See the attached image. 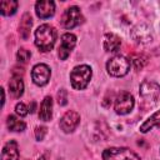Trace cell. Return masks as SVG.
Returning a JSON list of instances; mask_svg holds the SVG:
<instances>
[{
    "instance_id": "1",
    "label": "cell",
    "mask_w": 160,
    "mask_h": 160,
    "mask_svg": "<svg viewBox=\"0 0 160 160\" xmlns=\"http://www.w3.org/2000/svg\"><path fill=\"white\" fill-rule=\"evenodd\" d=\"M58 31L50 24H42L35 30V45L39 50L46 52L50 51L56 41Z\"/></svg>"
},
{
    "instance_id": "2",
    "label": "cell",
    "mask_w": 160,
    "mask_h": 160,
    "mask_svg": "<svg viewBox=\"0 0 160 160\" xmlns=\"http://www.w3.org/2000/svg\"><path fill=\"white\" fill-rule=\"evenodd\" d=\"M92 76V70L89 65H78L70 72V82L75 90H84Z\"/></svg>"
},
{
    "instance_id": "3",
    "label": "cell",
    "mask_w": 160,
    "mask_h": 160,
    "mask_svg": "<svg viewBox=\"0 0 160 160\" xmlns=\"http://www.w3.org/2000/svg\"><path fill=\"white\" fill-rule=\"evenodd\" d=\"M130 66H131V61L124 55H115L110 58L106 62L108 74L115 78L125 76L129 72Z\"/></svg>"
},
{
    "instance_id": "4",
    "label": "cell",
    "mask_w": 160,
    "mask_h": 160,
    "mask_svg": "<svg viewBox=\"0 0 160 160\" xmlns=\"http://www.w3.org/2000/svg\"><path fill=\"white\" fill-rule=\"evenodd\" d=\"M102 160H141L140 156L129 148H108L101 154Z\"/></svg>"
},
{
    "instance_id": "5",
    "label": "cell",
    "mask_w": 160,
    "mask_h": 160,
    "mask_svg": "<svg viewBox=\"0 0 160 160\" xmlns=\"http://www.w3.org/2000/svg\"><path fill=\"white\" fill-rule=\"evenodd\" d=\"M82 22H84V15H82L80 8H78V6H70V8L65 9V11L61 16V20H60L61 26L65 29L76 28Z\"/></svg>"
},
{
    "instance_id": "6",
    "label": "cell",
    "mask_w": 160,
    "mask_h": 160,
    "mask_svg": "<svg viewBox=\"0 0 160 160\" xmlns=\"http://www.w3.org/2000/svg\"><path fill=\"white\" fill-rule=\"evenodd\" d=\"M140 95L146 102L156 104L160 101V85L158 82L145 80L140 84Z\"/></svg>"
},
{
    "instance_id": "7",
    "label": "cell",
    "mask_w": 160,
    "mask_h": 160,
    "mask_svg": "<svg viewBox=\"0 0 160 160\" xmlns=\"http://www.w3.org/2000/svg\"><path fill=\"white\" fill-rule=\"evenodd\" d=\"M135 105V100L134 96L128 92V91H121L116 99H115V104H114V109L116 111V114L119 115H126L129 114Z\"/></svg>"
},
{
    "instance_id": "8",
    "label": "cell",
    "mask_w": 160,
    "mask_h": 160,
    "mask_svg": "<svg viewBox=\"0 0 160 160\" xmlns=\"http://www.w3.org/2000/svg\"><path fill=\"white\" fill-rule=\"evenodd\" d=\"M80 124V114L75 110L66 111L60 119V128L64 132H72Z\"/></svg>"
},
{
    "instance_id": "9",
    "label": "cell",
    "mask_w": 160,
    "mask_h": 160,
    "mask_svg": "<svg viewBox=\"0 0 160 160\" xmlns=\"http://www.w3.org/2000/svg\"><path fill=\"white\" fill-rule=\"evenodd\" d=\"M51 76V70L46 64H36L31 70V78L34 84L38 86H44L49 82Z\"/></svg>"
},
{
    "instance_id": "10",
    "label": "cell",
    "mask_w": 160,
    "mask_h": 160,
    "mask_svg": "<svg viewBox=\"0 0 160 160\" xmlns=\"http://www.w3.org/2000/svg\"><path fill=\"white\" fill-rule=\"evenodd\" d=\"M76 45V36L71 32H65L61 36V42L59 46V58L60 60H66L71 54L72 49Z\"/></svg>"
},
{
    "instance_id": "11",
    "label": "cell",
    "mask_w": 160,
    "mask_h": 160,
    "mask_svg": "<svg viewBox=\"0 0 160 160\" xmlns=\"http://www.w3.org/2000/svg\"><path fill=\"white\" fill-rule=\"evenodd\" d=\"M35 12L40 19H49L55 14V2L51 0H39L35 4Z\"/></svg>"
},
{
    "instance_id": "12",
    "label": "cell",
    "mask_w": 160,
    "mask_h": 160,
    "mask_svg": "<svg viewBox=\"0 0 160 160\" xmlns=\"http://www.w3.org/2000/svg\"><path fill=\"white\" fill-rule=\"evenodd\" d=\"M1 160H19V145L15 140H10L4 145Z\"/></svg>"
},
{
    "instance_id": "13",
    "label": "cell",
    "mask_w": 160,
    "mask_h": 160,
    "mask_svg": "<svg viewBox=\"0 0 160 160\" xmlns=\"http://www.w3.org/2000/svg\"><path fill=\"white\" fill-rule=\"evenodd\" d=\"M121 46V39L115 34H105L104 36V49L108 52H116Z\"/></svg>"
},
{
    "instance_id": "14",
    "label": "cell",
    "mask_w": 160,
    "mask_h": 160,
    "mask_svg": "<svg viewBox=\"0 0 160 160\" xmlns=\"http://www.w3.org/2000/svg\"><path fill=\"white\" fill-rule=\"evenodd\" d=\"M52 116V99L51 96H45L39 110V119L42 121H49Z\"/></svg>"
},
{
    "instance_id": "15",
    "label": "cell",
    "mask_w": 160,
    "mask_h": 160,
    "mask_svg": "<svg viewBox=\"0 0 160 160\" xmlns=\"http://www.w3.org/2000/svg\"><path fill=\"white\" fill-rule=\"evenodd\" d=\"M9 91L12 98L19 99L24 94V82L20 76H12L9 82Z\"/></svg>"
},
{
    "instance_id": "16",
    "label": "cell",
    "mask_w": 160,
    "mask_h": 160,
    "mask_svg": "<svg viewBox=\"0 0 160 160\" xmlns=\"http://www.w3.org/2000/svg\"><path fill=\"white\" fill-rule=\"evenodd\" d=\"M31 25H32V19H31V15L29 12H25L21 18V21H20V25H19V34L20 36L26 40L30 35V29H31Z\"/></svg>"
},
{
    "instance_id": "17",
    "label": "cell",
    "mask_w": 160,
    "mask_h": 160,
    "mask_svg": "<svg viewBox=\"0 0 160 160\" xmlns=\"http://www.w3.org/2000/svg\"><path fill=\"white\" fill-rule=\"evenodd\" d=\"M19 2L15 0H4L0 2V12L4 16H10L14 15L18 10Z\"/></svg>"
},
{
    "instance_id": "18",
    "label": "cell",
    "mask_w": 160,
    "mask_h": 160,
    "mask_svg": "<svg viewBox=\"0 0 160 160\" xmlns=\"http://www.w3.org/2000/svg\"><path fill=\"white\" fill-rule=\"evenodd\" d=\"M6 125H8V129L10 131H16V132H21L26 128V124L22 120H20L19 118H16L15 115H9L8 116Z\"/></svg>"
},
{
    "instance_id": "19",
    "label": "cell",
    "mask_w": 160,
    "mask_h": 160,
    "mask_svg": "<svg viewBox=\"0 0 160 160\" xmlns=\"http://www.w3.org/2000/svg\"><path fill=\"white\" fill-rule=\"evenodd\" d=\"M160 124V110H158L156 112H154L148 120H145L142 124H141V126H140V131L141 132H148L149 130H151L154 126H156V125H159Z\"/></svg>"
},
{
    "instance_id": "20",
    "label": "cell",
    "mask_w": 160,
    "mask_h": 160,
    "mask_svg": "<svg viewBox=\"0 0 160 160\" xmlns=\"http://www.w3.org/2000/svg\"><path fill=\"white\" fill-rule=\"evenodd\" d=\"M30 58H31V52L25 48H20L16 52V59L19 62H26Z\"/></svg>"
},
{
    "instance_id": "21",
    "label": "cell",
    "mask_w": 160,
    "mask_h": 160,
    "mask_svg": "<svg viewBox=\"0 0 160 160\" xmlns=\"http://www.w3.org/2000/svg\"><path fill=\"white\" fill-rule=\"evenodd\" d=\"M15 112H16L19 116L24 118V116H26V115H28L29 109L26 108V105H25L24 102H18V104L15 105Z\"/></svg>"
},
{
    "instance_id": "22",
    "label": "cell",
    "mask_w": 160,
    "mask_h": 160,
    "mask_svg": "<svg viewBox=\"0 0 160 160\" xmlns=\"http://www.w3.org/2000/svg\"><path fill=\"white\" fill-rule=\"evenodd\" d=\"M58 102H59V105H61V106H64V105L68 104V92H66L65 89H61V90L58 92Z\"/></svg>"
},
{
    "instance_id": "23",
    "label": "cell",
    "mask_w": 160,
    "mask_h": 160,
    "mask_svg": "<svg viewBox=\"0 0 160 160\" xmlns=\"http://www.w3.org/2000/svg\"><path fill=\"white\" fill-rule=\"evenodd\" d=\"M46 130L48 129L45 126H38V128H35V138H36L38 141H42L44 140V138L46 135Z\"/></svg>"
},
{
    "instance_id": "24",
    "label": "cell",
    "mask_w": 160,
    "mask_h": 160,
    "mask_svg": "<svg viewBox=\"0 0 160 160\" xmlns=\"http://www.w3.org/2000/svg\"><path fill=\"white\" fill-rule=\"evenodd\" d=\"M132 62H134V65H135V69L136 70H139V69H141L142 66H144V64L146 62V60H145V58H135L134 60H132Z\"/></svg>"
},
{
    "instance_id": "25",
    "label": "cell",
    "mask_w": 160,
    "mask_h": 160,
    "mask_svg": "<svg viewBox=\"0 0 160 160\" xmlns=\"http://www.w3.org/2000/svg\"><path fill=\"white\" fill-rule=\"evenodd\" d=\"M38 160H49V154H48V152H45V154L40 155V158H39Z\"/></svg>"
},
{
    "instance_id": "26",
    "label": "cell",
    "mask_w": 160,
    "mask_h": 160,
    "mask_svg": "<svg viewBox=\"0 0 160 160\" xmlns=\"http://www.w3.org/2000/svg\"><path fill=\"white\" fill-rule=\"evenodd\" d=\"M29 111H30V112H34V111H35V101L31 102V106L29 108Z\"/></svg>"
},
{
    "instance_id": "27",
    "label": "cell",
    "mask_w": 160,
    "mask_h": 160,
    "mask_svg": "<svg viewBox=\"0 0 160 160\" xmlns=\"http://www.w3.org/2000/svg\"><path fill=\"white\" fill-rule=\"evenodd\" d=\"M58 160H62V159H58Z\"/></svg>"
}]
</instances>
